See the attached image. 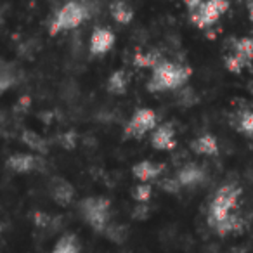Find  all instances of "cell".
<instances>
[{
  "instance_id": "obj_1",
  "label": "cell",
  "mask_w": 253,
  "mask_h": 253,
  "mask_svg": "<svg viewBox=\"0 0 253 253\" xmlns=\"http://www.w3.org/2000/svg\"><path fill=\"white\" fill-rule=\"evenodd\" d=\"M193 75V70L186 64L163 59L155 70H151V78L148 82L149 92H167L180 88Z\"/></svg>"
},
{
  "instance_id": "obj_18",
  "label": "cell",
  "mask_w": 253,
  "mask_h": 253,
  "mask_svg": "<svg viewBox=\"0 0 253 253\" xmlns=\"http://www.w3.org/2000/svg\"><path fill=\"white\" fill-rule=\"evenodd\" d=\"M52 253H80V243L75 234H64L54 245Z\"/></svg>"
},
{
  "instance_id": "obj_20",
  "label": "cell",
  "mask_w": 253,
  "mask_h": 253,
  "mask_svg": "<svg viewBox=\"0 0 253 253\" xmlns=\"http://www.w3.org/2000/svg\"><path fill=\"white\" fill-rule=\"evenodd\" d=\"M153 196V186L151 184L139 182L137 186L132 189V198L135 200V203H149Z\"/></svg>"
},
{
  "instance_id": "obj_12",
  "label": "cell",
  "mask_w": 253,
  "mask_h": 253,
  "mask_svg": "<svg viewBox=\"0 0 253 253\" xmlns=\"http://www.w3.org/2000/svg\"><path fill=\"white\" fill-rule=\"evenodd\" d=\"M165 170V165L163 163H156L151 162V160H142V162H137L132 165V175L134 179H137L139 182L144 184H151L153 180H156Z\"/></svg>"
},
{
  "instance_id": "obj_16",
  "label": "cell",
  "mask_w": 253,
  "mask_h": 253,
  "mask_svg": "<svg viewBox=\"0 0 253 253\" xmlns=\"http://www.w3.org/2000/svg\"><path fill=\"white\" fill-rule=\"evenodd\" d=\"M128 84H130V75L125 70H116L109 75L106 82V90L113 95H125L128 90Z\"/></svg>"
},
{
  "instance_id": "obj_21",
  "label": "cell",
  "mask_w": 253,
  "mask_h": 253,
  "mask_svg": "<svg viewBox=\"0 0 253 253\" xmlns=\"http://www.w3.org/2000/svg\"><path fill=\"white\" fill-rule=\"evenodd\" d=\"M104 234L108 236V238L111 239V241H115V243H122L123 239H125V229H123L122 225L109 224V227L106 229Z\"/></svg>"
},
{
  "instance_id": "obj_6",
  "label": "cell",
  "mask_w": 253,
  "mask_h": 253,
  "mask_svg": "<svg viewBox=\"0 0 253 253\" xmlns=\"http://www.w3.org/2000/svg\"><path fill=\"white\" fill-rule=\"evenodd\" d=\"M158 125H160L158 115H156L155 109L139 108L128 118V122L125 125V130H123V135L126 139H141L142 135L155 130Z\"/></svg>"
},
{
  "instance_id": "obj_19",
  "label": "cell",
  "mask_w": 253,
  "mask_h": 253,
  "mask_svg": "<svg viewBox=\"0 0 253 253\" xmlns=\"http://www.w3.org/2000/svg\"><path fill=\"white\" fill-rule=\"evenodd\" d=\"M23 142L28 146L32 151H37V153H47V146H45V141H43L40 135H37L35 132H30V130H25L23 132Z\"/></svg>"
},
{
  "instance_id": "obj_7",
  "label": "cell",
  "mask_w": 253,
  "mask_h": 253,
  "mask_svg": "<svg viewBox=\"0 0 253 253\" xmlns=\"http://www.w3.org/2000/svg\"><path fill=\"white\" fill-rule=\"evenodd\" d=\"M229 7H231L229 0H205L200 5V9L189 14L191 23L198 30H207L213 26L229 11Z\"/></svg>"
},
{
  "instance_id": "obj_5",
  "label": "cell",
  "mask_w": 253,
  "mask_h": 253,
  "mask_svg": "<svg viewBox=\"0 0 253 253\" xmlns=\"http://www.w3.org/2000/svg\"><path fill=\"white\" fill-rule=\"evenodd\" d=\"M253 63V39L252 37H241L234 40L232 47L224 57V64L227 71L239 75L246 66Z\"/></svg>"
},
{
  "instance_id": "obj_8",
  "label": "cell",
  "mask_w": 253,
  "mask_h": 253,
  "mask_svg": "<svg viewBox=\"0 0 253 253\" xmlns=\"http://www.w3.org/2000/svg\"><path fill=\"white\" fill-rule=\"evenodd\" d=\"M115 42L116 37L111 30L104 28V26H97V28H94L90 40H88V52L94 57H102L115 47Z\"/></svg>"
},
{
  "instance_id": "obj_2",
  "label": "cell",
  "mask_w": 253,
  "mask_h": 253,
  "mask_svg": "<svg viewBox=\"0 0 253 253\" xmlns=\"http://www.w3.org/2000/svg\"><path fill=\"white\" fill-rule=\"evenodd\" d=\"M241 187L236 184H224L215 191L208 207V224L211 229L234 213V208L241 200Z\"/></svg>"
},
{
  "instance_id": "obj_14",
  "label": "cell",
  "mask_w": 253,
  "mask_h": 253,
  "mask_svg": "<svg viewBox=\"0 0 253 253\" xmlns=\"http://www.w3.org/2000/svg\"><path fill=\"white\" fill-rule=\"evenodd\" d=\"M109 14H111L113 21L118 23V25H130L134 21V7H132L126 0H111L109 4Z\"/></svg>"
},
{
  "instance_id": "obj_22",
  "label": "cell",
  "mask_w": 253,
  "mask_h": 253,
  "mask_svg": "<svg viewBox=\"0 0 253 253\" xmlns=\"http://www.w3.org/2000/svg\"><path fill=\"white\" fill-rule=\"evenodd\" d=\"M239 128L246 134H253V111L252 113H246L245 116L241 118L239 122Z\"/></svg>"
},
{
  "instance_id": "obj_17",
  "label": "cell",
  "mask_w": 253,
  "mask_h": 253,
  "mask_svg": "<svg viewBox=\"0 0 253 253\" xmlns=\"http://www.w3.org/2000/svg\"><path fill=\"white\" fill-rule=\"evenodd\" d=\"M162 61H163V57H162V54H160L158 50H148V52H144V50H137V52L134 54L132 64H134L135 68L155 70V68L158 66Z\"/></svg>"
},
{
  "instance_id": "obj_15",
  "label": "cell",
  "mask_w": 253,
  "mask_h": 253,
  "mask_svg": "<svg viewBox=\"0 0 253 253\" xmlns=\"http://www.w3.org/2000/svg\"><path fill=\"white\" fill-rule=\"evenodd\" d=\"M191 149L200 156H217L220 148L213 134H201L191 142Z\"/></svg>"
},
{
  "instance_id": "obj_4",
  "label": "cell",
  "mask_w": 253,
  "mask_h": 253,
  "mask_svg": "<svg viewBox=\"0 0 253 253\" xmlns=\"http://www.w3.org/2000/svg\"><path fill=\"white\" fill-rule=\"evenodd\" d=\"M80 213L95 232H106L111 217V203L104 196H88L80 201Z\"/></svg>"
},
{
  "instance_id": "obj_9",
  "label": "cell",
  "mask_w": 253,
  "mask_h": 253,
  "mask_svg": "<svg viewBox=\"0 0 253 253\" xmlns=\"http://www.w3.org/2000/svg\"><path fill=\"white\" fill-rule=\"evenodd\" d=\"M149 144L158 151H172L177 146L175 128L172 123H160L155 130L151 132Z\"/></svg>"
},
{
  "instance_id": "obj_13",
  "label": "cell",
  "mask_w": 253,
  "mask_h": 253,
  "mask_svg": "<svg viewBox=\"0 0 253 253\" xmlns=\"http://www.w3.org/2000/svg\"><path fill=\"white\" fill-rule=\"evenodd\" d=\"M39 158L32 153H16L7 158V169L14 173H30L39 169Z\"/></svg>"
},
{
  "instance_id": "obj_26",
  "label": "cell",
  "mask_w": 253,
  "mask_h": 253,
  "mask_svg": "<svg viewBox=\"0 0 253 253\" xmlns=\"http://www.w3.org/2000/svg\"><path fill=\"white\" fill-rule=\"evenodd\" d=\"M203 2L205 0H182V4L186 5V9L189 11V14L196 11V9H200V5L203 4Z\"/></svg>"
},
{
  "instance_id": "obj_25",
  "label": "cell",
  "mask_w": 253,
  "mask_h": 253,
  "mask_svg": "<svg viewBox=\"0 0 253 253\" xmlns=\"http://www.w3.org/2000/svg\"><path fill=\"white\" fill-rule=\"evenodd\" d=\"M162 189H165L167 193H177V191L180 189V184L177 182L175 177H173V179H167L162 182Z\"/></svg>"
},
{
  "instance_id": "obj_11",
  "label": "cell",
  "mask_w": 253,
  "mask_h": 253,
  "mask_svg": "<svg viewBox=\"0 0 253 253\" xmlns=\"http://www.w3.org/2000/svg\"><path fill=\"white\" fill-rule=\"evenodd\" d=\"M50 198L56 201L59 207H70L75 200V187L63 177H54L49 184Z\"/></svg>"
},
{
  "instance_id": "obj_28",
  "label": "cell",
  "mask_w": 253,
  "mask_h": 253,
  "mask_svg": "<svg viewBox=\"0 0 253 253\" xmlns=\"http://www.w3.org/2000/svg\"><path fill=\"white\" fill-rule=\"evenodd\" d=\"M250 2H253V0H250Z\"/></svg>"
},
{
  "instance_id": "obj_10",
  "label": "cell",
  "mask_w": 253,
  "mask_h": 253,
  "mask_svg": "<svg viewBox=\"0 0 253 253\" xmlns=\"http://www.w3.org/2000/svg\"><path fill=\"white\" fill-rule=\"evenodd\" d=\"M175 179L180 187H198L207 180V172L198 163H186L177 170Z\"/></svg>"
},
{
  "instance_id": "obj_3",
  "label": "cell",
  "mask_w": 253,
  "mask_h": 253,
  "mask_svg": "<svg viewBox=\"0 0 253 253\" xmlns=\"http://www.w3.org/2000/svg\"><path fill=\"white\" fill-rule=\"evenodd\" d=\"M90 16V11H88L87 4L82 2V0H70L59 11L54 14L52 21L49 25V35L56 37L63 32H68V30H75L85 23Z\"/></svg>"
},
{
  "instance_id": "obj_27",
  "label": "cell",
  "mask_w": 253,
  "mask_h": 253,
  "mask_svg": "<svg viewBox=\"0 0 253 253\" xmlns=\"http://www.w3.org/2000/svg\"><path fill=\"white\" fill-rule=\"evenodd\" d=\"M248 18H250V21H253V2L250 4V9H248Z\"/></svg>"
},
{
  "instance_id": "obj_24",
  "label": "cell",
  "mask_w": 253,
  "mask_h": 253,
  "mask_svg": "<svg viewBox=\"0 0 253 253\" xmlns=\"http://www.w3.org/2000/svg\"><path fill=\"white\" fill-rule=\"evenodd\" d=\"M52 224V217H49L47 213H40V211H37L35 213V225L40 229H45L49 227V225Z\"/></svg>"
},
{
  "instance_id": "obj_23",
  "label": "cell",
  "mask_w": 253,
  "mask_h": 253,
  "mask_svg": "<svg viewBox=\"0 0 253 253\" xmlns=\"http://www.w3.org/2000/svg\"><path fill=\"white\" fill-rule=\"evenodd\" d=\"M149 215V207L148 203H137V207L134 208V213H132V217L134 218H139V220H146Z\"/></svg>"
}]
</instances>
